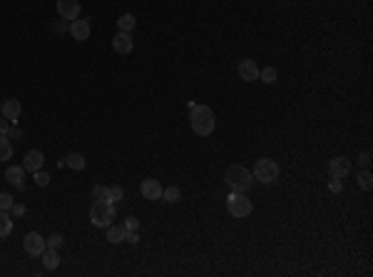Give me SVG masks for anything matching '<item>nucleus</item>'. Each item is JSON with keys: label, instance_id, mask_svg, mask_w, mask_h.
<instances>
[{"label": "nucleus", "instance_id": "f257e3e1", "mask_svg": "<svg viewBox=\"0 0 373 277\" xmlns=\"http://www.w3.org/2000/svg\"><path fill=\"white\" fill-rule=\"evenodd\" d=\"M189 125H192V130H194L199 137L212 135V132H214V125H217V120H214V110L206 108V105H192Z\"/></svg>", "mask_w": 373, "mask_h": 277}, {"label": "nucleus", "instance_id": "f03ea898", "mask_svg": "<svg viewBox=\"0 0 373 277\" xmlns=\"http://www.w3.org/2000/svg\"><path fill=\"white\" fill-rule=\"evenodd\" d=\"M224 183L231 192H249L252 185H254V175L244 165H229L227 172H224Z\"/></svg>", "mask_w": 373, "mask_h": 277}, {"label": "nucleus", "instance_id": "7ed1b4c3", "mask_svg": "<svg viewBox=\"0 0 373 277\" xmlns=\"http://www.w3.org/2000/svg\"><path fill=\"white\" fill-rule=\"evenodd\" d=\"M115 220V202L110 200H95L90 207V222L95 227H110Z\"/></svg>", "mask_w": 373, "mask_h": 277}, {"label": "nucleus", "instance_id": "20e7f679", "mask_svg": "<svg viewBox=\"0 0 373 277\" xmlns=\"http://www.w3.org/2000/svg\"><path fill=\"white\" fill-rule=\"evenodd\" d=\"M252 175H254V180H259V183L271 185L276 178H279V162L271 160V157H261V160H257Z\"/></svg>", "mask_w": 373, "mask_h": 277}, {"label": "nucleus", "instance_id": "39448f33", "mask_svg": "<svg viewBox=\"0 0 373 277\" xmlns=\"http://www.w3.org/2000/svg\"><path fill=\"white\" fill-rule=\"evenodd\" d=\"M227 210H229V215L231 217H249L252 215V200L244 195V192H231L229 195V200H227Z\"/></svg>", "mask_w": 373, "mask_h": 277}, {"label": "nucleus", "instance_id": "423d86ee", "mask_svg": "<svg viewBox=\"0 0 373 277\" xmlns=\"http://www.w3.org/2000/svg\"><path fill=\"white\" fill-rule=\"evenodd\" d=\"M23 247H25V252H28V255H32V257H40V255L45 252L48 243H45L37 232H28V235L23 237Z\"/></svg>", "mask_w": 373, "mask_h": 277}, {"label": "nucleus", "instance_id": "0eeeda50", "mask_svg": "<svg viewBox=\"0 0 373 277\" xmlns=\"http://www.w3.org/2000/svg\"><path fill=\"white\" fill-rule=\"evenodd\" d=\"M58 13L62 20H77L80 18V0H58Z\"/></svg>", "mask_w": 373, "mask_h": 277}, {"label": "nucleus", "instance_id": "6e6552de", "mask_svg": "<svg viewBox=\"0 0 373 277\" xmlns=\"http://www.w3.org/2000/svg\"><path fill=\"white\" fill-rule=\"evenodd\" d=\"M5 180L13 185L15 190H25V167L23 165H13V167H8L5 170Z\"/></svg>", "mask_w": 373, "mask_h": 277}, {"label": "nucleus", "instance_id": "1a4fd4ad", "mask_svg": "<svg viewBox=\"0 0 373 277\" xmlns=\"http://www.w3.org/2000/svg\"><path fill=\"white\" fill-rule=\"evenodd\" d=\"M112 48H115V53H119V55H130V53H132V48H135L132 35L119 30L115 38H112Z\"/></svg>", "mask_w": 373, "mask_h": 277}, {"label": "nucleus", "instance_id": "9d476101", "mask_svg": "<svg viewBox=\"0 0 373 277\" xmlns=\"http://www.w3.org/2000/svg\"><path fill=\"white\" fill-rule=\"evenodd\" d=\"M328 172H331V178H346V175L351 172V160L344 157V155L334 157V160L328 162Z\"/></svg>", "mask_w": 373, "mask_h": 277}, {"label": "nucleus", "instance_id": "9b49d317", "mask_svg": "<svg viewBox=\"0 0 373 277\" xmlns=\"http://www.w3.org/2000/svg\"><path fill=\"white\" fill-rule=\"evenodd\" d=\"M239 78H241L244 83H254V80H259V67H257V62L249 60V58L239 60Z\"/></svg>", "mask_w": 373, "mask_h": 277}, {"label": "nucleus", "instance_id": "f8f14e48", "mask_svg": "<svg viewBox=\"0 0 373 277\" xmlns=\"http://www.w3.org/2000/svg\"><path fill=\"white\" fill-rule=\"evenodd\" d=\"M43 162H45V155L40 153V150H28L25 157H23V167H25V172H37V170L43 167Z\"/></svg>", "mask_w": 373, "mask_h": 277}, {"label": "nucleus", "instance_id": "ddd939ff", "mask_svg": "<svg viewBox=\"0 0 373 277\" xmlns=\"http://www.w3.org/2000/svg\"><path fill=\"white\" fill-rule=\"evenodd\" d=\"M140 190H142L144 200H162V190H164V187L157 183V180H152V178H149V180H144V183H142Z\"/></svg>", "mask_w": 373, "mask_h": 277}, {"label": "nucleus", "instance_id": "4468645a", "mask_svg": "<svg viewBox=\"0 0 373 277\" xmlns=\"http://www.w3.org/2000/svg\"><path fill=\"white\" fill-rule=\"evenodd\" d=\"M0 115H3V118H8L10 123L15 125V123H18V118H20V100H5V102H3Z\"/></svg>", "mask_w": 373, "mask_h": 277}, {"label": "nucleus", "instance_id": "2eb2a0df", "mask_svg": "<svg viewBox=\"0 0 373 277\" xmlns=\"http://www.w3.org/2000/svg\"><path fill=\"white\" fill-rule=\"evenodd\" d=\"M70 35L75 38V40H87L90 38V23L87 20H70Z\"/></svg>", "mask_w": 373, "mask_h": 277}, {"label": "nucleus", "instance_id": "dca6fc26", "mask_svg": "<svg viewBox=\"0 0 373 277\" xmlns=\"http://www.w3.org/2000/svg\"><path fill=\"white\" fill-rule=\"evenodd\" d=\"M43 257V265L48 267V270H55L60 265V257H58V250H53V247H45V252L40 255Z\"/></svg>", "mask_w": 373, "mask_h": 277}, {"label": "nucleus", "instance_id": "f3484780", "mask_svg": "<svg viewBox=\"0 0 373 277\" xmlns=\"http://www.w3.org/2000/svg\"><path fill=\"white\" fill-rule=\"evenodd\" d=\"M65 165L80 172V170H85L87 160H85V155H80V153H70V155H67V157H65Z\"/></svg>", "mask_w": 373, "mask_h": 277}, {"label": "nucleus", "instance_id": "a211bd4d", "mask_svg": "<svg viewBox=\"0 0 373 277\" xmlns=\"http://www.w3.org/2000/svg\"><path fill=\"white\" fill-rule=\"evenodd\" d=\"M125 235H127L125 225H110V227H107V240H110V243H122Z\"/></svg>", "mask_w": 373, "mask_h": 277}, {"label": "nucleus", "instance_id": "6ab92c4d", "mask_svg": "<svg viewBox=\"0 0 373 277\" xmlns=\"http://www.w3.org/2000/svg\"><path fill=\"white\" fill-rule=\"evenodd\" d=\"M135 25H137V18H135L132 13H125V15H119V20H117V28L122 32H130Z\"/></svg>", "mask_w": 373, "mask_h": 277}, {"label": "nucleus", "instance_id": "aec40b11", "mask_svg": "<svg viewBox=\"0 0 373 277\" xmlns=\"http://www.w3.org/2000/svg\"><path fill=\"white\" fill-rule=\"evenodd\" d=\"M13 232V220L5 210H0V237H8Z\"/></svg>", "mask_w": 373, "mask_h": 277}, {"label": "nucleus", "instance_id": "412c9836", "mask_svg": "<svg viewBox=\"0 0 373 277\" xmlns=\"http://www.w3.org/2000/svg\"><path fill=\"white\" fill-rule=\"evenodd\" d=\"M10 157H13V145H10L8 135H0V162H5Z\"/></svg>", "mask_w": 373, "mask_h": 277}, {"label": "nucleus", "instance_id": "4be33fe9", "mask_svg": "<svg viewBox=\"0 0 373 277\" xmlns=\"http://www.w3.org/2000/svg\"><path fill=\"white\" fill-rule=\"evenodd\" d=\"M179 197H182V192H179L177 185H170V187L162 190V200H164V202H177Z\"/></svg>", "mask_w": 373, "mask_h": 277}, {"label": "nucleus", "instance_id": "5701e85b", "mask_svg": "<svg viewBox=\"0 0 373 277\" xmlns=\"http://www.w3.org/2000/svg\"><path fill=\"white\" fill-rule=\"evenodd\" d=\"M259 80H261V83H266V85L276 83V67H264V70L259 73Z\"/></svg>", "mask_w": 373, "mask_h": 277}, {"label": "nucleus", "instance_id": "b1692460", "mask_svg": "<svg viewBox=\"0 0 373 277\" xmlns=\"http://www.w3.org/2000/svg\"><path fill=\"white\" fill-rule=\"evenodd\" d=\"M32 175H35L32 180H35V185H37V187H48V185H50V175H48V172L37 170V172H32Z\"/></svg>", "mask_w": 373, "mask_h": 277}, {"label": "nucleus", "instance_id": "393cba45", "mask_svg": "<svg viewBox=\"0 0 373 277\" xmlns=\"http://www.w3.org/2000/svg\"><path fill=\"white\" fill-rule=\"evenodd\" d=\"M107 190H110V202H119V200L125 197V190H122L119 185H110Z\"/></svg>", "mask_w": 373, "mask_h": 277}, {"label": "nucleus", "instance_id": "a878e982", "mask_svg": "<svg viewBox=\"0 0 373 277\" xmlns=\"http://www.w3.org/2000/svg\"><path fill=\"white\" fill-rule=\"evenodd\" d=\"M358 185H361L363 190H371L373 178H371V172H368V170H363V172H358Z\"/></svg>", "mask_w": 373, "mask_h": 277}, {"label": "nucleus", "instance_id": "bb28decb", "mask_svg": "<svg viewBox=\"0 0 373 277\" xmlns=\"http://www.w3.org/2000/svg\"><path fill=\"white\" fill-rule=\"evenodd\" d=\"M92 195H95V200H110V190L102 187V185H95L92 187Z\"/></svg>", "mask_w": 373, "mask_h": 277}, {"label": "nucleus", "instance_id": "cd10ccee", "mask_svg": "<svg viewBox=\"0 0 373 277\" xmlns=\"http://www.w3.org/2000/svg\"><path fill=\"white\" fill-rule=\"evenodd\" d=\"M13 202H15V200H13V195H8V192H0V210H5V213H8V210L13 207Z\"/></svg>", "mask_w": 373, "mask_h": 277}, {"label": "nucleus", "instance_id": "c85d7f7f", "mask_svg": "<svg viewBox=\"0 0 373 277\" xmlns=\"http://www.w3.org/2000/svg\"><path fill=\"white\" fill-rule=\"evenodd\" d=\"M53 32H58V35L70 32V23H67V20H55V23H53Z\"/></svg>", "mask_w": 373, "mask_h": 277}, {"label": "nucleus", "instance_id": "c756f323", "mask_svg": "<svg viewBox=\"0 0 373 277\" xmlns=\"http://www.w3.org/2000/svg\"><path fill=\"white\" fill-rule=\"evenodd\" d=\"M45 243H48V247H53V250H60V247H62V235H53V237H48Z\"/></svg>", "mask_w": 373, "mask_h": 277}, {"label": "nucleus", "instance_id": "7c9ffc66", "mask_svg": "<svg viewBox=\"0 0 373 277\" xmlns=\"http://www.w3.org/2000/svg\"><path fill=\"white\" fill-rule=\"evenodd\" d=\"M8 140H23V130L13 125V127L8 130Z\"/></svg>", "mask_w": 373, "mask_h": 277}, {"label": "nucleus", "instance_id": "2f4dec72", "mask_svg": "<svg viewBox=\"0 0 373 277\" xmlns=\"http://www.w3.org/2000/svg\"><path fill=\"white\" fill-rule=\"evenodd\" d=\"M137 227H140V220H137V217H127V220H125V230H127V232H132V230H137Z\"/></svg>", "mask_w": 373, "mask_h": 277}, {"label": "nucleus", "instance_id": "473e14b6", "mask_svg": "<svg viewBox=\"0 0 373 277\" xmlns=\"http://www.w3.org/2000/svg\"><path fill=\"white\" fill-rule=\"evenodd\" d=\"M328 190H331V192H341V190H344V183H341V178H331V183H328Z\"/></svg>", "mask_w": 373, "mask_h": 277}, {"label": "nucleus", "instance_id": "72a5a7b5", "mask_svg": "<svg viewBox=\"0 0 373 277\" xmlns=\"http://www.w3.org/2000/svg\"><path fill=\"white\" fill-rule=\"evenodd\" d=\"M10 213H13V215H15V217H23V215H25V213H28V210H25V205H20V202H13V207H10Z\"/></svg>", "mask_w": 373, "mask_h": 277}, {"label": "nucleus", "instance_id": "f704fd0d", "mask_svg": "<svg viewBox=\"0 0 373 277\" xmlns=\"http://www.w3.org/2000/svg\"><path fill=\"white\" fill-rule=\"evenodd\" d=\"M125 240H127L130 245H137V243H140V235H137V230H132V232H127V235H125Z\"/></svg>", "mask_w": 373, "mask_h": 277}, {"label": "nucleus", "instance_id": "c9c22d12", "mask_svg": "<svg viewBox=\"0 0 373 277\" xmlns=\"http://www.w3.org/2000/svg\"><path fill=\"white\" fill-rule=\"evenodd\" d=\"M358 162H361L363 167H368V165H371V153H361L358 155Z\"/></svg>", "mask_w": 373, "mask_h": 277}, {"label": "nucleus", "instance_id": "e433bc0d", "mask_svg": "<svg viewBox=\"0 0 373 277\" xmlns=\"http://www.w3.org/2000/svg\"><path fill=\"white\" fill-rule=\"evenodd\" d=\"M8 130H10V120L5 118V120H0V135H8Z\"/></svg>", "mask_w": 373, "mask_h": 277}, {"label": "nucleus", "instance_id": "4c0bfd02", "mask_svg": "<svg viewBox=\"0 0 373 277\" xmlns=\"http://www.w3.org/2000/svg\"><path fill=\"white\" fill-rule=\"evenodd\" d=\"M0 110H3V102H0Z\"/></svg>", "mask_w": 373, "mask_h": 277}]
</instances>
